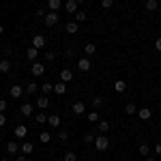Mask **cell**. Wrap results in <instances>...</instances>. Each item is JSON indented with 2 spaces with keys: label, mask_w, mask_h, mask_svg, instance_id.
I'll use <instances>...</instances> for the list:
<instances>
[{
  "label": "cell",
  "mask_w": 161,
  "mask_h": 161,
  "mask_svg": "<svg viewBox=\"0 0 161 161\" xmlns=\"http://www.w3.org/2000/svg\"><path fill=\"white\" fill-rule=\"evenodd\" d=\"M95 148H97V150H108V148H110V140H108L105 133H101V136L95 137Z\"/></svg>",
  "instance_id": "1"
},
{
  "label": "cell",
  "mask_w": 161,
  "mask_h": 161,
  "mask_svg": "<svg viewBox=\"0 0 161 161\" xmlns=\"http://www.w3.org/2000/svg\"><path fill=\"white\" fill-rule=\"evenodd\" d=\"M58 11H50V13H45V17H43V24L47 26V28H52V26H56L58 24Z\"/></svg>",
  "instance_id": "2"
},
{
  "label": "cell",
  "mask_w": 161,
  "mask_h": 161,
  "mask_svg": "<svg viewBox=\"0 0 161 161\" xmlns=\"http://www.w3.org/2000/svg\"><path fill=\"white\" fill-rule=\"evenodd\" d=\"M77 69H80L82 73H88V71L92 69V60H90L88 56H84V58H80V60H77Z\"/></svg>",
  "instance_id": "3"
},
{
  "label": "cell",
  "mask_w": 161,
  "mask_h": 161,
  "mask_svg": "<svg viewBox=\"0 0 161 161\" xmlns=\"http://www.w3.org/2000/svg\"><path fill=\"white\" fill-rule=\"evenodd\" d=\"M30 71H32L35 77H41V75L45 73V64H41L39 60H35V62H32V67H30Z\"/></svg>",
  "instance_id": "4"
},
{
  "label": "cell",
  "mask_w": 161,
  "mask_h": 161,
  "mask_svg": "<svg viewBox=\"0 0 161 161\" xmlns=\"http://www.w3.org/2000/svg\"><path fill=\"white\" fill-rule=\"evenodd\" d=\"M9 95H11L13 99H22V97H24V88L19 86V84H13L11 90H9Z\"/></svg>",
  "instance_id": "5"
},
{
  "label": "cell",
  "mask_w": 161,
  "mask_h": 161,
  "mask_svg": "<svg viewBox=\"0 0 161 161\" xmlns=\"http://www.w3.org/2000/svg\"><path fill=\"white\" fill-rule=\"evenodd\" d=\"M13 136L17 137V140H24V137L28 136V127H26V125H17L15 131H13Z\"/></svg>",
  "instance_id": "6"
},
{
  "label": "cell",
  "mask_w": 161,
  "mask_h": 161,
  "mask_svg": "<svg viewBox=\"0 0 161 161\" xmlns=\"http://www.w3.org/2000/svg\"><path fill=\"white\" fill-rule=\"evenodd\" d=\"M32 47H37V50L45 47V37H43V35H35V37H32Z\"/></svg>",
  "instance_id": "7"
},
{
  "label": "cell",
  "mask_w": 161,
  "mask_h": 161,
  "mask_svg": "<svg viewBox=\"0 0 161 161\" xmlns=\"http://www.w3.org/2000/svg\"><path fill=\"white\" fill-rule=\"evenodd\" d=\"M71 110H73V114H77V116H80V114H86V105H84V101H75Z\"/></svg>",
  "instance_id": "8"
},
{
  "label": "cell",
  "mask_w": 161,
  "mask_h": 161,
  "mask_svg": "<svg viewBox=\"0 0 161 161\" xmlns=\"http://www.w3.org/2000/svg\"><path fill=\"white\" fill-rule=\"evenodd\" d=\"M137 118H140V120H150V118H153V112H150L148 108H142V110H137Z\"/></svg>",
  "instance_id": "9"
},
{
  "label": "cell",
  "mask_w": 161,
  "mask_h": 161,
  "mask_svg": "<svg viewBox=\"0 0 161 161\" xmlns=\"http://www.w3.org/2000/svg\"><path fill=\"white\" fill-rule=\"evenodd\" d=\"M32 150H35L32 142H22V144H19V153H22V155H30Z\"/></svg>",
  "instance_id": "10"
},
{
  "label": "cell",
  "mask_w": 161,
  "mask_h": 161,
  "mask_svg": "<svg viewBox=\"0 0 161 161\" xmlns=\"http://www.w3.org/2000/svg\"><path fill=\"white\" fill-rule=\"evenodd\" d=\"M71 80H73V71H71V69H62L60 71V82L67 84V82H71Z\"/></svg>",
  "instance_id": "11"
},
{
  "label": "cell",
  "mask_w": 161,
  "mask_h": 161,
  "mask_svg": "<svg viewBox=\"0 0 161 161\" xmlns=\"http://www.w3.org/2000/svg\"><path fill=\"white\" fill-rule=\"evenodd\" d=\"M7 153H9V155H17V153H19V144H17V142H7Z\"/></svg>",
  "instance_id": "12"
},
{
  "label": "cell",
  "mask_w": 161,
  "mask_h": 161,
  "mask_svg": "<svg viewBox=\"0 0 161 161\" xmlns=\"http://www.w3.org/2000/svg\"><path fill=\"white\" fill-rule=\"evenodd\" d=\"M37 56H39V50H37V47H28V50H26V58H28L30 62L37 60Z\"/></svg>",
  "instance_id": "13"
},
{
  "label": "cell",
  "mask_w": 161,
  "mask_h": 161,
  "mask_svg": "<svg viewBox=\"0 0 161 161\" xmlns=\"http://www.w3.org/2000/svg\"><path fill=\"white\" fill-rule=\"evenodd\" d=\"M47 123H50V127H60V123H62V118L58 116V114H54V116H47Z\"/></svg>",
  "instance_id": "14"
},
{
  "label": "cell",
  "mask_w": 161,
  "mask_h": 161,
  "mask_svg": "<svg viewBox=\"0 0 161 161\" xmlns=\"http://www.w3.org/2000/svg\"><path fill=\"white\" fill-rule=\"evenodd\" d=\"M64 11L67 13H77V2H75V0H67V4H64Z\"/></svg>",
  "instance_id": "15"
},
{
  "label": "cell",
  "mask_w": 161,
  "mask_h": 161,
  "mask_svg": "<svg viewBox=\"0 0 161 161\" xmlns=\"http://www.w3.org/2000/svg\"><path fill=\"white\" fill-rule=\"evenodd\" d=\"M144 9L146 11H157L159 9V0H146L144 2Z\"/></svg>",
  "instance_id": "16"
},
{
  "label": "cell",
  "mask_w": 161,
  "mask_h": 161,
  "mask_svg": "<svg viewBox=\"0 0 161 161\" xmlns=\"http://www.w3.org/2000/svg\"><path fill=\"white\" fill-rule=\"evenodd\" d=\"M64 30H67L69 35H77V30H80V26H77V22H69V24L64 26Z\"/></svg>",
  "instance_id": "17"
},
{
  "label": "cell",
  "mask_w": 161,
  "mask_h": 161,
  "mask_svg": "<svg viewBox=\"0 0 161 161\" xmlns=\"http://www.w3.org/2000/svg\"><path fill=\"white\" fill-rule=\"evenodd\" d=\"M95 52H97V45H95V43H86V45H84V56H88V58H90Z\"/></svg>",
  "instance_id": "18"
},
{
  "label": "cell",
  "mask_w": 161,
  "mask_h": 161,
  "mask_svg": "<svg viewBox=\"0 0 161 161\" xmlns=\"http://www.w3.org/2000/svg\"><path fill=\"white\" fill-rule=\"evenodd\" d=\"M114 90H116V92H125V90H127V82H125V80H116V82H114Z\"/></svg>",
  "instance_id": "19"
},
{
  "label": "cell",
  "mask_w": 161,
  "mask_h": 161,
  "mask_svg": "<svg viewBox=\"0 0 161 161\" xmlns=\"http://www.w3.org/2000/svg\"><path fill=\"white\" fill-rule=\"evenodd\" d=\"M86 120H88V123H99V112H97V110H90L86 114Z\"/></svg>",
  "instance_id": "20"
},
{
  "label": "cell",
  "mask_w": 161,
  "mask_h": 161,
  "mask_svg": "<svg viewBox=\"0 0 161 161\" xmlns=\"http://www.w3.org/2000/svg\"><path fill=\"white\" fill-rule=\"evenodd\" d=\"M37 90H39L37 82H28V84H26V95H35Z\"/></svg>",
  "instance_id": "21"
},
{
  "label": "cell",
  "mask_w": 161,
  "mask_h": 161,
  "mask_svg": "<svg viewBox=\"0 0 161 161\" xmlns=\"http://www.w3.org/2000/svg\"><path fill=\"white\" fill-rule=\"evenodd\" d=\"M47 105H50V99H47V97H45V95H43V97H41V99H37V108L41 112L45 110V108H47Z\"/></svg>",
  "instance_id": "22"
},
{
  "label": "cell",
  "mask_w": 161,
  "mask_h": 161,
  "mask_svg": "<svg viewBox=\"0 0 161 161\" xmlns=\"http://www.w3.org/2000/svg\"><path fill=\"white\" fill-rule=\"evenodd\" d=\"M54 92H56V95H64V92H67V84H64V82L54 84Z\"/></svg>",
  "instance_id": "23"
},
{
  "label": "cell",
  "mask_w": 161,
  "mask_h": 161,
  "mask_svg": "<svg viewBox=\"0 0 161 161\" xmlns=\"http://www.w3.org/2000/svg\"><path fill=\"white\" fill-rule=\"evenodd\" d=\"M47 7H50V11H58L62 7V0H47Z\"/></svg>",
  "instance_id": "24"
},
{
  "label": "cell",
  "mask_w": 161,
  "mask_h": 161,
  "mask_svg": "<svg viewBox=\"0 0 161 161\" xmlns=\"http://www.w3.org/2000/svg\"><path fill=\"white\" fill-rule=\"evenodd\" d=\"M41 90H43V95L47 97L50 92H54V84H50V82H43V84H41Z\"/></svg>",
  "instance_id": "25"
},
{
  "label": "cell",
  "mask_w": 161,
  "mask_h": 161,
  "mask_svg": "<svg viewBox=\"0 0 161 161\" xmlns=\"http://www.w3.org/2000/svg\"><path fill=\"white\" fill-rule=\"evenodd\" d=\"M9 71H11V62L7 60V58L0 60V73H9Z\"/></svg>",
  "instance_id": "26"
},
{
  "label": "cell",
  "mask_w": 161,
  "mask_h": 161,
  "mask_svg": "<svg viewBox=\"0 0 161 161\" xmlns=\"http://www.w3.org/2000/svg\"><path fill=\"white\" fill-rule=\"evenodd\" d=\"M97 127H99V133H108V131H110V123H108V120H99Z\"/></svg>",
  "instance_id": "27"
},
{
  "label": "cell",
  "mask_w": 161,
  "mask_h": 161,
  "mask_svg": "<svg viewBox=\"0 0 161 161\" xmlns=\"http://www.w3.org/2000/svg\"><path fill=\"white\" fill-rule=\"evenodd\" d=\"M137 150H140V155H142V157H148V155H150V146L146 144V142H144V144H140V148H137Z\"/></svg>",
  "instance_id": "28"
},
{
  "label": "cell",
  "mask_w": 161,
  "mask_h": 161,
  "mask_svg": "<svg viewBox=\"0 0 161 161\" xmlns=\"http://www.w3.org/2000/svg\"><path fill=\"white\" fill-rule=\"evenodd\" d=\"M19 112H22L24 116H32V105H30V103H24V105L19 108Z\"/></svg>",
  "instance_id": "29"
},
{
  "label": "cell",
  "mask_w": 161,
  "mask_h": 161,
  "mask_svg": "<svg viewBox=\"0 0 161 161\" xmlns=\"http://www.w3.org/2000/svg\"><path fill=\"white\" fill-rule=\"evenodd\" d=\"M39 140H41V144H47V142L52 140V133H47V131H41V133H39Z\"/></svg>",
  "instance_id": "30"
},
{
  "label": "cell",
  "mask_w": 161,
  "mask_h": 161,
  "mask_svg": "<svg viewBox=\"0 0 161 161\" xmlns=\"http://www.w3.org/2000/svg\"><path fill=\"white\" fill-rule=\"evenodd\" d=\"M64 161H77V153L75 150H67L64 153Z\"/></svg>",
  "instance_id": "31"
},
{
  "label": "cell",
  "mask_w": 161,
  "mask_h": 161,
  "mask_svg": "<svg viewBox=\"0 0 161 161\" xmlns=\"http://www.w3.org/2000/svg\"><path fill=\"white\" fill-rule=\"evenodd\" d=\"M125 112H127V114H137L136 103H127V105H125Z\"/></svg>",
  "instance_id": "32"
},
{
  "label": "cell",
  "mask_w": 161,
  "mask_h": 161,
  "mask_svg": "<svg viewBox=\"0 0 161 161\" xmlns=\"http://www.w3.org/2000/svg\"><path fill=\"white\" fill-rule=\"evenodd\" d=\"M35 120H37L39 125H43V123H47V116H45V114H43V112H39L37 116H35Z\"/></svg>",
  "instance_id": "33"
},
{
  "label": "cell",
  "mask_w": 161,
  "mask_h": 161,
  "mask_svg": "<svg viewBox=\"0 0 161 161\" xmlns=\"http://www.w3.org/2000/svg\"><path fill=\"white\" fill-rule=\"evenodd\" d=\"M86 17H88V15L84 11H77V13H75V22H86Z\"/></svg>",
  "instance_id": "34"
},
{
  "label": "cell",
  "mask_w": 161,
  "mask_h": 161,
  "mask_svg": "<svg viewBox=\"0 0 161 161\" xmlns=\"http://www.w3.org/2000/svg\"><path fill=\"white\" fill-rule=\"evenodd\" d=\"M82 140H84V144H92V142H95V136H92V133H84Z\"/></svg>",
  "instance_id": "35"
},
{
  "label": "cell",
  "mask_w": 161,
  "mask_h": 161,
  "mask_svg": "<svg viewBox=\"0 0 161 161\" xmlns=\"http://www.w3.org/2000/svg\"><path fill=\"white\" fill-rule=\"evenodd\" d=\"M103 105V97H95L92 99V108H101Z\"/></svg>",
  "instance_id": "36"
},
{
  "label": "cell",
  "mask_w": 161,
  "mask_h": 161,
  "mask_svg": "<svg viewBox=\"0 0 161 161\" xmlns=\"http://www.w3.org/2000/svg\"><path fill=\"white\" fill-rule=\"evenodd\" d=\"M58 140H60V142H67V140H69V131H64V129H62L60 133H58Z\"/></svg>",
  "instance_id": "37"
},
{
  "label": "cell",
  "mask_w": 161,
  "mask_h": 161,
  "mask_svg": "<svg viewBox=\"0 0 161 161\" xmlns=\"http://www.w3.org/2000/svg\"><path fill=\"white\" fill-rule=\"evenodd\" d=\"M45 60L54 62V60H56V54H54V52H45Z\"/></svg>",
  "instance_id": "38"
},
{
  "label": "cell",
  "mask_w": 161,
  "mask_h": 161,
  "mask_svg": "<svg viewBox=\"0 0 161 161\" xmlns=\"http://www.w3.org/2000/svg\"><path fill=\"white\" fill-rule=\"evenodd\" d=\"M112 4H114V0H101V7L103 9H112Z\"/></svg>",
  "instance_id": "39"
},
{
  "label": "cell",
  "mask_w": 161,
  "mask_h": 161,
  "mask_svg": "<svg viewBox=\"0 0 161 161\" xmlns=\"http://www.w3.org/2000/svg\"><path fill=\"white\" fill-rule=\"evenodd\" d=\"M64 56H67V58H71V56H73V45H69V47L64 50Z\"/></svg>",
  "instance_id": "40"
},
{
  "label": "cell",
  "mask_w": 161,
  "mask_h": 161,
  "mask_svg": "<svg viewBox=\"0 0 161 161\" xmlns=\"http://www.w3.org/2000/svg\"><path fill=\"white\" fill-rule=\"evenodd\" d=\"M2 54H4V58H9V56L13 54V50L11 47H2Z\"/></svg>",
  "instance_id": "41"
},
{
  "label": "cell",
  "mask_w": 161,
  "mask_h": 161,
  "mask_svg": "<svg viewBox=\"0 0 161 161\" xmlns=\"http://www.w3.org/2000/svg\"><path fill=\"white\" fill-rule=\"evenodd\" d=\"M4 123H7V114L0 112V127H4Z\"/></svg>",
  "instance_id": "42"
},
{
  "label": "cell",
  "mask_w": 161,
  "mask_h": 161,
  "mask_svg": "<svg viewBox=\"0 0 161 161\" xmlns=\"http://www.w3.org/2000/svg\"><path fill=\"white\" fill-rule=\"evenodd\" d=\"M153 153H155V155H159V157H161V142H159V144H155V148H153Z\"/></svg>",
  "instance_id": "43"
},
{
  "label": "cell",
  "mask_w": 161,
  "mask_h": 161,
  "mask_svg": "<svg viewBox=\"0 0 161 161\" xmlns=\"http://www.w3.org/2000/svg\"><path fill=\"white\" fill-rule=\"evenodd\" d=\"M0 112H7V99H0Z\"/></svg>",
  "instance_id": "44"
},
{
  "label": "cell",
  "mask_w": 161,
  "mask_h": 161,
  "mask_svg": "<svg viewBox=\"0 0 161 161\" xmlns=\"http://www.w3.org/2000/svg\"><path fill=\"white\" fill-rule=\"evenodd\" d=\"M35 15H37V17H45V11H43V9H37Z\"/></svg>",
  "instance_id": "45"
},
{
  "label": "cell",
  "mask_w": 161,
  "mask_h": 161,
  "mask_svg": "<svg viewBox=\"0 0 161 161\" xmlns=\"http://www.w3.org/2000/svg\"><path fill=\"white\" fill-rule=\"evenodd\" d=\"M155 50H157V52H161V37L157 39V41H155Z\"/></svg>",
  "instance_id": "46"
},
{
  "label": "cell",
  "mask_w": 161,
  "mask_h": 161,
  "mask_svg": "<svg viewBox=\"0 0 161 161\" xmlns=\"http://www.w3.org/2000/svg\"><path fill=\"white\" fill-rule=\"evenodd\" d=\"M15 161H28V159H26V155H19V157H17Z\"/></svg>",
  "instance_id": "47"
},
{
  "label": "cell",
  "mask_w": 161,
  "mask_h": 161,
  "mask_svg": "<svg viewBox=\"0 0 161 161\" xmlns=\"http://www.w3.org/2000/svg\"><path fill=\"white\" fill-rule=\"evenodd\" d=\"M2 32H4V26H2V24H0V35H2Z\"/></svg>",
  "instance_id": "48"
},
{
  "label": "cell",
  "mask_w": 161,
  "mask_h": 161,
  "mask_svg": "<svg viewBox=\"0 0 161 161\" xmlns=\"http://www.w3.org/2000/svg\"><path fill=\"white\" fill-rule=\"evenodd\" d=\"M144 161H155V159H153V157H146V159H144Z\"/></svg>",
  "instance_id": "49"
},
{
  "label": "cell",
  "mask_w": 161,
  "mask_h": 161,
  "mask_svg": "<svg viewBox=\"0 0 161 161\" xmlns=\"http://www.w3.org/2000/svg\"><path fill=\"white\" fill-rule=\"evenodd\" d=\"M75 2H77V4H82V2H84V0H75Z\"/></svg>",
  "instance_id": "50"
},
{
  "label": "cell",
  "mask_w": 161,
  "mask_h": 161,
  "mask_svg": "<svg viewBox=\"0 0 161 161\" xmlns=\"http://www.w3.org/2000/svg\"><path fill=\"white\" fill-rule=\"evenodd\" d=\"M0 52H2V45H0Z\"/></svg>",
  "instance_id": "51"
},
{
  "label": "cell",
  "mask_w": 161,
  "mask_h": 161,
  "mask_svg": "<svg viewBox=\"0 0 161 161\" xmlns=\"http://www.w3.org/2000/svg\"><path fill=\"white\" fill-rule=\"evenodd\" d=\"M0 161H7V159H0Z\"/></svg>",
  "instance_id": "52"
}]
</instances>
